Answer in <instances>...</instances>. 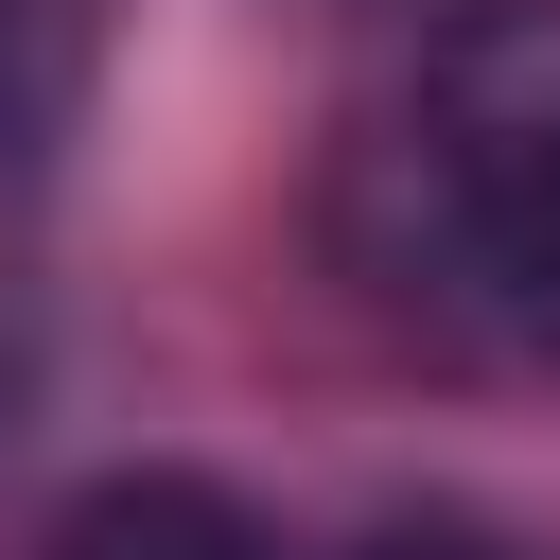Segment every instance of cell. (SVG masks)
Here are the masks:
<instances>
[{
  "label": "cell",
  "mask_w": 560,
  "mask_h": 560,
  "mask_svg": "<svg viewBox=\"0 0 560 560\" xmlns=\"http://www.w3.org/2000/svg\"><path fill=\"white\" fill-rule=\"evenodd\" d=\"M560 228V0H472L332 175V245L402 315H508Z\"/></svg>",
  "instance_id": "6da1fadb"
},
{
  "label": "cell",
  "mask_w": 560,
  "mask_h": 560,
  "mask_svg": "<svg viewBox=\"0 0 560 560\" xmlns=\"http://www.w3.org/2000/svg\"><path fill=\"white\" fill-rule=\"evenodd\" d=\"M35 560H280V525L210 472H105L35 525Z\"/></svg>",
  "instance_id": "7a4b0ae2"
},
{
  "label": "cell",
  "mask_w": 560,
  "mask_h": 560,
  "mask_svg": "<svg viewBox=\"0 0 560 560\" xmlns=\"http://www.w3.org/2000/svg\"><path fill=\"white\" fill-rule=\"evenodd\" d=\"M88 70H105V0H0V175H35L70 140Z\"/></svg>",
  "instance_id": "3957f363"
},
{
  "label": "cell",
  "mask_w": 560,
  "mask_h": 560,
  "mask_svg": "<svg viewBox=\"0 0 560 560\" xmlns=\"http://www.w3.org/2000/svg\"><path fill=\"white\" fill-rule=\"evenodd\" d=\"M280 560H508L472 508H385V525H350V542H280Z\"/></svg>",
  "instance_id": "277c9868"
},
{
  "label": "cell",
  "mask_w": 560,
  "mask_h": 560,
  "mask_svg": "<svg viewBox=\"0 0 560 560\" xmlns=\"http://www.w3.org/2000/svg\"><path fill=\"white\" fill-rule=\"evenodd\" d=\"M508 332H542V350H560V228L525 245V298H508Z\"/></svg>",
  "instance_id": "5b68a950"
}]
</instances>
